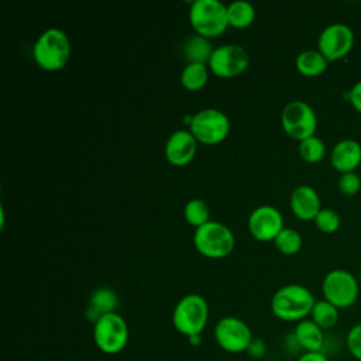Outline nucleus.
I'll return each instance as SVG.
<instances>
[{"mask_svg": "<svg viewBox=\"0 0 361 361\" xmlns=\"http://www.w3.org/2000/svg\"><path fill=\"white\" fill-rule=\"evenodd\" d=\"M193 244L203 257L217 259L227 257L233 251L235 238L226 224L209 220L195 230Z\"/></svg>", "mask_w": 361, "mask_h": 361, "instance_id": "nucleus-5", "label": "nucleus"}, {"mask_svg": "<svg viewBox=\"0 0 361 361\" xmlns=\"http://www.w3.org/2000/svg\"><path fill=\"white\" fill-rule=\"evenodd\" d=\"M353 30L343 23H333L323 28L317 39V49L329 61L334 62L344 58L354 45Z\"/></svg>", "mask_w": 361, "mask_h": 361, "instance_id": "nucleus-12", "label": "nucleus"}, {"mask_svg": "<svg viewBox=\"0 0 361 361\" xmlns=\"http://www.w3.org/2000/svg\"><path fill=\"white\" fill-rule=\"evenodd\" d=\"M251 358H262L267 353V344L262 338H258V337H254L245 351Z\"/></svg>", "mask_w": 361, "mask_h": 361, "instance_id": "nucleus-30", "label": "nucleus"}, {"mask_svg": "<svg viewBox=\"0 0 361 361\" xmlns=\"http://www.w3.org/2000/svg\"><path fill=\"white\" fill-rule=\"evenodd\" d=\"M330 164L340 173L355 171L361 164V144L353 138L340 140L331 149Z\"/></svg>", "mask_w": 361, "mask_h": 361, "instance_id": "nucleus-16", "label": "nucleus"}, {"mask_svg": "<svg viewBox=\"0 0 361 361\" xmlns=\"http://www.w3.org/2000/svg\"><path fill=\"white\" fill-rule=\"evenodd\" d=\"M118 307V298L114 290L109 288L96 289L89 299V306L86 309V319L93 324L107 313L116 312Z\"/></svg>", "mask_w": 361, "mask_h": 361, "instance_id": "nucleus-17", "label": "nucleus"}, {"mask_svg": "<svg viewBox=\"0 0 361 361\" xmlns=\"http://www.w3.org/2000/svg\"><path fill=\"white\" fill-rule=\"evenodd\" d=\"M182 51L188 63H207L214 49L207 38L195 34L183 42Z\"/></svg>", "mask_w": 361, "mask_h": 361, "instance_id": "nucleus-20", "label": "nucleus"}, {"mask_svg": "<svg viewBox=\"0 0 361 361\" xmlns=\"http://www.w3.org/2000/svg\"><path fill=\"white\" fill-rule=\"evenodd\" d=\"M283 228L281 212L269 204L254 209L248 217V231L258 241H274Z\"/></svg>", "mask_w": 361, "mask_h": 361, "instance_id": "nucleus-13", "label": "nucleus"}, {"mask_svg": "<svg viewBox=\"0 0 361 361\" xmlns=\"http://www.w3.org/2000/svg\"><path fill=\"white\" fill-rule=\"evenodd\" d=\"M248 63L250 55L241 45L226 44L214 48L207 66L214 76L230 79L243 73Z\"/></svg>", "mask_w": 361, "mask_h": 361, "instance_id": "nucleus-10", "label": "nucleus"}, {"mask_svg": "<svg viewBox=\"0 0 361 361\" xmlns=\"http://www.w3.org/2000/svg\"><path fill=\"white\" fill-rule=\"evenodd\" d=\"M295 65L298 72L303 76L314 78L326 72L329 61L322 55L319 49H306L296 56Z\"/></svg>", "mask_w": 361, "mask_h": 361, "instance_id": "nucleus-19", "label": "nucleus"}, {"mask_svg": "<svg viewBox=\"0 0 361 361\" xmlns=\"http://www.w3.org/2000/svg\"><path fill=\"white\" fill-rule=\"evenodd\" d=\"M348 100L351 106L361 114V80H358L348 92Z\"/></svg>", "mask_w": 361, "mask_h": 361, "instance_id": "nucleus-31", "label": "nucleus"}, {"mask_svg": "<svg viewBox=\"0 0 361 361\" xmlns=\"http://www.w3.org/2000/svg\"><path fill=\"white\" fill-rule=\"evenodd\" d=\"M189 131L197 142L214 145L224 141L230 131L228 117L219 109H203L192 116Z\"/></svg>", "mask_w": 361, "mask_h": 361, "instance_id": "nucleus-8", "label": "nucleus"}, {"mask_svg": "<svg viewBox=\"0 0 361 361\" xmlns=\"http://www.w3.org/2000/svg\"><path fill=\"white\" fill-rule=\"evenodd\" d=\"M209 214H210L209 207H207L206 202L202 199L189 200L183 209L185 220L195 228L206 224L209 221Z\"/></svg>", "mask_w": 361, "mask_h": 361, "instance_id": "nucleus-26", "label": "nucleus"}, {"mask_svg": "<svg viewBox=\"0 0 361 361\" xmlns=\"http://www.w3.org/2000/svg\"><path fill=\"white\" fill-rule=\"evenodd\" d=\"M340 309H337L334 305L327 302L326 299L316 300L312 312L310 319L323 330H330L338 323V313Z\"/></svg>", "mask_w": 361, "mask_h": 361, "instance_id": "nucleus-23", "label": "nucleus"}, {"mask_svg": "<svg viewBox=\"0 0 361 361\" xmlns=\"http://www.w3.org/2000/svg\"><path fill=\"white\" fill-rule=\"evenodd\" d=\"M274 244L283 255H295L300 251L303 240L299 231L290 227H283L282 231L274 240Z\"/></svg>", "mask_w": 361, "mask_h": 361, "instance_id": "nucleus-24", "label": "nucleus"}, {"mask_svg": "<svg viewBox=\"0 0 361 361\" xmlns=\"http://www.w3.org/2000/svg\"><path fill=\"white\" fill-rule=\"evenodd\" d=\"M337 186L344 196H354L361 189V178L355 171L340 173Z\"/></svg>", "mask_w": 361, "mask_h": 361, "instance_id": "nucleus-28", "label": "nucleus"}, {"mask_svg": "<svg viewBox=\"0 0 361 361\" xmlns=\"http://www.w3.org/2000/svg\"><path fill=\"white\" fill-rule=\"evenodd\" d=\"M209 79V66L206 63H186L180 72V83L189 92L203 89Z\"/></svg>", "mask_w": 361, "mask_h": 361, "instance_id": "nucleus-21", "label": "nucleus"}, {"mask_svg": "<svg viewBox=\"0 0 361 361\" xmlns=\"http://www.w3.org/2000/svg\"><path fill=\"white\" fill-rule=\"evenodd\" d=\"M299 347L305 353L322 351L324 345V330L320 329L312 319H305L299 322L292 331Z\"/></svg>", "mask_w": 361, "mask_h": 361, "instance_id": "nucleus-18", "label": "nucleus"}, {"mask_svg": "<svg viewBox=\"0 0 361 361\" xmlns=\"http://www.w3.org/2000/svg\"><path fill=\"white\" fill-rule=\"evenodd\" d=\"M93 341L104 354H117L124 350L128 341V326L117 312L103 314L93 324Z\"/></svg>", "mask_w": 361, "mask_h": 361, "instance_id": "nucleus-7", "label": "nucleus"}, {"mask_svg": "<svg viewBox=\"0 0 361 361\" xmlns=\"http://www.w3.org/2000/svg\"><path fill=\"white\" fill-rule=\"evenodd\" d=\"M252 338L250 326L235 316H224L214 326V340L227 353L247 351Z\"/></svg>", "mask_w": 361, "mask_h": 361, "instance_id": "nucleus-11", "label": "nucleus"}, {"mask_svg": "<svg viewBox=\"0 0 361 361\" xmlns=\"http://www.w3.org/2000/svg\"><path fill=\"white\" fill-rule=\"evenodd\" d=\"M254 18L255 10L248 1L237 0L227 6V20L228 25L233 28H245L252 24Z\"/></svg>", "mask_w": 361, "mask_h": 361, "instance_id": "nucleus-22", "label": "nucleus"}, {"mask_svg": "<svg viewBox=\"0 0 361 361\" xmlns=\"http://www.w3.org/2000/svg\"><path fill=\"white\" fill-rule=\"evenodd\" d=\"M289 206L292 213L303 221L314 220L317 213L322 210L320 196L309 185L296 186L289 196Z\"/></svg>", "mask_w": 361, "mask_h": 361, "instance_id": "nucleus-15", "label": "nucleus"}, {"mask_svg": "<svg viewBox=\"0 0 361 361\" xmlns=\"http://www.w3.org/2000/svg\"><path fill=\"white\" fill-rule=\"evenodd\" d=\"M197 141L189 130L173 131L165 142V158L173 166L188 165L196 155Z\"/></svg>", "mask_w": 361, "mask_h": 361, "instance_id": "nucleus-14", "label": "nucleus"}, {"mask_svg": "<svg viewBox=\"0 0 361 361\" xmlns=\"http://www.w3.org/2000/svg\"><path fill=\"white\" fill-rule=\"evenodd\" d=\"M281 124L288 137L300 142L314 135L317 117L310 104L303 100H293L283 107Z\"/></svg>", "mask_w": 361, "mask_h": 361, "instance_id": "nucleus-9", "label": "nucleus"}, {"mask_svg": "<svg viewBox=\"0 0 361 361\" xmlns=\"http://www.w3.org/2000/svg\"><path fill=\"white\" fill-rule=\"evenodd\" d=\"M35 63L48 72L62 69L71 58V41L59 28H48L39 34L32 47Z\"/></svg>", "mask_w": 361, "mask_h": 361, "instance_id": "nucleus-2", "label": "nucleus"}, {"mask_svg": "<svg viewBox=\"0 0 361 361\" xmlns=\"http://www.w3.org/2000/svg\"><path fill=\"white\" fill-rule=\"evenodd\" d=\"M313 221H314L316 228L322 233H326V234L336 233L340 228V224H341L340 214L334 209H330V207L322 209L317 213V216L314 217Z\"/></svg>", "mask_w": 361, "mask_h": 361, "instance_id": "nucleus-27", "label": "nucleus"}, {"mask_svg": "<svg viewBox=\"0 0 361 361\" xmlns=\"http://www.w3.org/2000/svg\"><path fill=\"white\" fill-rule=\"evenodd\" d=\"M345 347L353 358L361 361V322L348 330L345 336Z\"/></svg>", "mask_w": 361, "mask_h": 361, "instance_id": "nucleus-29", "label": "nucleus"}, {"mask_svg": "<svg viewBox=\"0 0 361 361\" xmlns=\"http://www.w3.org/2000/svg\"><path fill=\"white\" fill-rule=\"evenodd\" d=\"M189 23L200 37H219L228 27L227 6L219 0H196L189 8Z\"/></svg>", "mask_w": 361, "mask_h": 361, "instance_id": "nucleus-4", "label": "nucleus"}, {"mask_svg": "<svg viewBox=\"0 0 361 361\" xmlns=\"http://www.w3.org/2000/svg\"><path fill=\"white\" fill-rule=\"evenodd\" d=\"M207 320V302L197 293H189L180 298L172 312V323L175 330L188 338L202 334Z\"/></svg>", "mask_w": 361, "mask_h": 361, "instance_id": "nucleus-3", "label": "nucleus"}, {"mask_svg": "<svg viewBox=\"0 0 361 361\" xmlns=\"http://www.w3.org/2000/svg\"><path fill=\"white\" fill-rule=\"evenodd\" d=\"M358 282H360V286H361V268L358 271Z\"/></svg>", "mask_w": 361, "mask_h": 361, "instance_id": "nucleus-34", "label": "nucleus"}, {"mask_svg": "<svg viewBox=\"0 0 361 361\" xmlns=\"http://www.w3.org/2000/svg\"><path fill=\"white\" fill-rule=\"evenodd\" d=\"M323 299L337 309L353 306L360 295V282L354 274L347 269L336 268L329 271L322 282Z\"/></svg>", "mask_w": 361, "mask_h": 361, "instance_id": "nucleus-6", "label": "nucleus"}, {"mask_svg": "<svg viewBox=\"0 0 361 361\" xmlns=\"http://www.w3.org/2000/svg\"><path fill=\"white\" fill-rule=\"evenodd\" d=\"M316 303L313 293L303 285L289 283L279 288L271 299L274 316L282 322H302L310 316Z\"/></svg>", "mask_w": 361, "mask_h": 361, "instance_id": "nucleus-1", "label": "nucleus"}, {"mask_svg": "<svg viewBox=\"0 0 361 361\" xmlns=\"http://www.w3.org/2000/svg\"><path fill=\"white\" fill-rule=\"evenodd\" d=\"M188 340H189V343H190L192 345H199L200 341H202V336H200V334H199V336H192V337H189Z\"/></svg>", "mask_w": 361, "mask_h": 361, "instance_id": "nucleus-33", "label": "nucleus"}, {"mask_svg": "<svg viewBox=\"0 0 361 361\" xmlns=\"http://www.w3.org/2000/svg\"><path fill=\"white\" fill-rule=\"evenodd\" d=\"M296 361H330V360L323 351H310V353L300 354Z\"/></svg>", "mask_w": 361, "mask_h": 361, "instance_id": "nucleus-32", "label": "nucleus"}, {"mask_svg": "<svg viewBox=\"0 0 361 361\" xmlns=\"http://www.w3.org/2000/svg\"><path fill=\"white\" fill-rule=\"evenodd\" d=\"M326 145L317 135H312L299 142V155L305 162L317 164L324 158Z\"/></svg>", "mask_w": 361, "mask_h": 361, "instance_id": "nucleus-25", "label": "nucleus"}]
</instances>
